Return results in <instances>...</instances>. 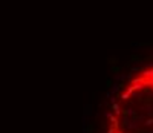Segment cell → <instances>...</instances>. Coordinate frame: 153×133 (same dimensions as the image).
Instances as JSON below:
<instances>
[{
  "instance_id": "obj_1",
  "label": "cell",
  "mask_w": 153,
  "mask_h": 133,
  "mask_svg": "<svg viewBox=\"0 0 153 133\" xmlns=\"http://www.w3.org/2000/svg\"><path fill=\"white\" fill-rule=\"evenodd\" d=\"M135 72L124 90L112 98L106 133H153V63Z\"/></svg>"
}]
</instances>
